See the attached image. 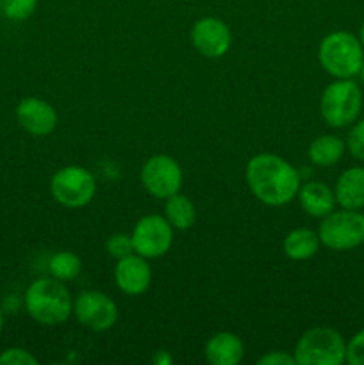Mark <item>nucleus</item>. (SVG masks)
Instances as JSON below:
<instances>
[{
	"mask_svg": "<svg viewBox=\"0 0 364 365\" xmlns=\"http://www.w3.org/2000/svg\"><path fill=\"white\" fill-rule=\"evenodd\" d=\"M245 180L253 198L268 207L291 203L302 185L296 168L284 157L270 152L257 153L246 163Z\"/></svg>",
	"mask_w": 364,
	"mask_h": 365,
	"instance_id": "obj_1",
	"label": "nucleus"
},
{
	"mask_svg": "<svg viewBox=\"0 0 364 365\" xmlns=\"http://www.w3.org/2000/svg\"><path fill=\"white\" fill-rule=\"evenodd\" d=\"M25 312L41 327H59L74 314V299L64 282L54 277L34 280L25 291Z\"/></svg>",
	"mask_w": 364,
	"mask_h": 365,
	"instance_id": "obj_2",
	"label": "nucleus"
},
{
	"mask_svg": "<svg viewBox=\"0 0 364 365\" xmlns=\"http://www.w3.org/2000/svg\"><path fill=\"white\" fill-rule=\"evenodd\" d=\"M318 61L330 77L353 78L364 63V46L352 32H330L318 46Z\"/></svg>",
	"mask_w": 364,
	"mask_h": 365,
	"instance_id": "obj_3",
	"label": "nucleus"
},
{
	"mask_svg": "<svg viewBox=\"0 0 364 365\" xmlns=\"http://www.w3.org/2000/svg\"><path fill=\"white\" fill-rule=\"evenodd\" d=\"M363 110V91L353 78H335L321 93L320 113L325 123L345 128L359 120Z\"/></svg>",
	"mask_w": 364,
	"mask_h": 365,
	"instance_id": "obj_4",
	"label": "nucleus"
},
{
	"mask_svg": "<svg viewBox=\"0 0 364 365\" xmlns=\"http://www.w3.org/2000/svg\"><path fill=\"white\" fill-rule=\"evenodd\" d=\"M293 356L296 365H341L346 362V342L334 328H310L296 341Z\"/></svg>",
	"mask_w": 364,
	"mask_h": 365,
	"instance_id": "obj_5",
	"label": "nucleus"
},
{
	"mask_svg": "<svg viewBox=\"0 0 364 365\" xmlns=\"http://www.w3.org/2000/svg\"><path fill=\"white\" fill-rule=\"evenodd\" d=\"M50 195L66 209H82L96 195V180L86 168L71 164L57 170L50 178Z\"/></svg>",
	"mask_w": 364,
	"mask_h": 365,
	"instance_id": "obj_6",
	"label": "nucleus"
},
{
	"mask_svg": "<svg viewBox=\"0 0 364 365\" xmlns=\"http://www.w3.org/2000/svg\"><path fill=\"white\" fill-rule=\"evenodd\" d=\"M318 235L321 245L334 252L357 248L364 242V214L360 210L334 209L321 217Z\"/></svg>",
	"mask_w": 364,
	"mask_h": 365,
	"instance_id": "obj_7",
	"label": "nucleus"
},
{
	"mask_svg": "<svg viewBox=\"0 0 364 365\" xmlns=\"http://www.w3.org/2000/svg\"><path fill=\"white\" fill-rule=\"evenodd\" d=\"M141 184L150 196L157 200H168L182 189L184 173L173 157L157 153L145 160L141 166Z\"/></svg>",
	"mask_w": 364,
	"mask_h": 365,
	"instance_id": "obj_8",
	"label": "nucleus"
},
{
	"mask_svg": "<svg viewBox=\"0 0 364 365\" xmlns=\"http://www.w3.org/2000/svg\"><path fill=\"white\" fill-rule=\"evenodd\" d=\"M134 253L145 259H161L166 255L173 245V227L159 214H148L138 220L132 228Z\"/></svg>",
	"mask_w": 364,
	"mask_h": 365,
	"instance_id": "obj_9",
	"label": "nucleus"
},
{
	"mask_svg": "<svg viewBox=\"0 0 364 365\" xmlns=\"http://www.w3.org/2000/svg\"><path fill=\"white\" fill-rule=\"evenodd\" d=\"M74 316L88 330L107 331L116 324L118 307L106 292L82 291L74 299Z\"/></svg>",
	"mask_w": 364,
	"mask_h": 365,
	"instance_id": "obj_10",
	"label": "nucleus"
},
{
	"mask_svg": "<svg viewBox=\"0 0 364 365\" xmlns=\"http://www.w3.org/2000/svg\"><path fill=\"white\" fill-rule=\"evenodd\" d=\"M191 45L207 59H220L231 50L232 32L221 18L203 16L191 27Z\"/></svg>",
	"mask_w": 364,
	"mask_h": 365,
	"instance_id": "obj_11",
	"label": "nucleus"
},
{
	"mask_svg": "<svg viewBox=\"0 0 364 365\" xmlns=\"http://www.w3.org/2000/svg\"><path fill=\"white\" fill-rule=\"evenodd\" d=\"M18 125L24 128L27 134L34 138H46L52 134L57 127V110L54 109L52 103L46 100L38 98V96H27L18 102L16 110H14Z\"/></svg>",
	"mask_w": 364,
	"mask_h": 365,
	"instance_id": "obj_12",
	"label": "nucleus"
},
{
	"mask_svg": "<svg viewBox=\"0 0 364 365\" xmlns=\"http://www.w3.org/2000/svg\"><path fill=\"white\" fill-rule=\"evenodd\" d=\"M114 282L116 287L127 296H141L152 285V267L148 259L131 253V255L118 259L114 266Z\"/></svg>",
	"mask_w": 364,
	"mask_h": 365,
	"instance_id": "obj_13",
	"label": "nucleus"
},
{
	"mask_svg": "<svg viewBox=\"0 0 364 365\" xmlns=\"http://www.w3.org/2000/svg\"><path fill=\"white\" fill-rule=\"evenodd\" d=\"M203 356L211 365H238L245 359V344L232 331H218L207 339Z\"/></svg>",
	"mask_w": 364,
	"mask_h": 365,
	"instance_id": "obj_14",
	"label": "nucleus"
},
{
	"mask_svg": "<svg viewBox=\"0 0 364 365\" xmlns=\"http://www.w3.org/2000/svg\"><path fill=\"white\" fill-rule=\"evenodd\" d=\"M296 198H298L303 212L310 217H318V220L328 216L338 205L334 189L318 180H310L300 185Z\"/></svg>",
	"mask_w": 364,
	"mask_h": 365,
	"instance_id": "obj_15",
	"label": "nucleus"
},
{
	"mask_svg": "<svg viewBox=\"0 0 364 365\" xmlns=\"http://www.w3.org/2000/svg\"><path fill=\"white\" fill-rule=\"evenodd\" d=\"M335 202L341 209L360 210L364 207V168L353 166L339 175L334 187Z\"/></svg>",
	"mask_w": 364,
	"mask_h": 365,
	"instance_id": "obj_16",
	"label": "nucleus"
},
{
	"mask_svg": "<svg viewBox=\"0 0 364 365\" xmlns=\"http://www.w3.org/2000/svg\"><path fill=\"white\" fill-rule=\"evenodd\" d=\"M320 246L321 241L318 232L310 230V228H295L282 241V252L288 259L302 262V260L313 259Z\"/></svg>",
	"mask_w": 364,
	"mask_h": 365,
	"instance_id": "obj_17",
	"label": "nucleus"
},
{
	"mask_svg": "<svg viewBox=\"0 0 364 365\" xmlns=\"http://www.w3.org/2000/svg\"><path fill=\"white\" fill-rule=\"evenodd\" d=\"M346 152V143L339 135L323 134L313 139L307 150V157L318 168L335 166Z\"/></svg>",
	"mask_w": 364,
	"mask_h": 365,
	"instance_id": "obj_18",
	"label": "nucleus"
},
{
	"mask_svg": "<svg viewBox=\"0 0 364 365\" xmlns=\"http://www.w3.org/2000/svg\"><path fill=\"white\" fill-rule=\"evenodd\" d=\"M164 217L173 227V230H189L196 221V207L182 192L164 200Z\"/></svg>",
	"mask_w": 364,
	"mask_h": 365,
	"instance_id": "obj_19",
	"label": "nucleus"
},
{
	"mask_svg": "<svg viewBox=\"0 0 364 365\" xmlns=\"http://www.w3.org/2000/svg\"><path fill=\"white\" fill-rule=\"evenodd\" d=\"M82 271V260L77 253L68 252V250H61V252L54 253L49 260V273L50 277L57 278L61 282H70L81 274Z\"/></svg>",
	"mask_w": 364,
	"mask_h": 365,
	"instance_id": "obj_20",
	"label": "nucleus"
},
{
	"mask_svg": "<svg viewBox=\"0 0 364 365\" xmlns=\"http://www.w3.org/2000/svg\"><path fill=\"white\" fill-rule=\"evenodd\" d=\"M39 0H2V14L11 21H25L36 13Z\"/></svg>",
	"mask_w": 364,
	"mask_h": 365,
	"instance_id": "obj_21",
	"label": "nucleus"
},
{
	"mask_svg": "<svg viewBox=\"0 0 364 365\" xmlns=\"http://www.w3.org/2000/svg\"><path fill=\"white\" fill-rule=\"evenodd\" d=\"M106 252L113 259H123V257L134 253V245H132L131 234H113L106 241Z\"/></svg>",
	"mask_w": 364,
	"mask_h": 365,
	"instance_id": "obj_22",
	"label": "nucleus"
},
{
	"mask_svg": "<svg viewBox=\"0 0 364 365\" xmlns=\"http://www.w3.org/2000/svg\"><path fill=\"white\" fill-rule=\"evenodd\" d=\"M346 150H348L350 155H352L353 159L363 160L364 163V118L355 121L352 130L348 132V138H346Z\"/></svg>",
	"mask_w": 364,
	"mask_h": 365,
	"instance_id": "obj_23",
	"label": "nucleus"
},
{
	"mask_svg": "<svg viewBox=\"0 0 364 365\" xmlns=\"http://www.w3.org/2000/svg\"><path fill=\"white\" fill-rule=\"evenodd\" d=\"M0 365H38V359L25 348H7L0 353Z\"/></svg>",
	"mask_w": 364,
	"mask_h": 365,
	"instance_id": "obj_24",
	"label": "nucleus"
},
{
	"mask_svg": "<svg viewBox=\"0 0 364 365\" xmlns=\"http://www.w3.org/2000/svg\"><path fill=\"white\" fill-rule=\"evenodd\" d=\"M346 362L350 365H364V328L346 342Z\"/></svg>",
	"mask_w": 364,
	"mask_h": 365,
	"instance_id": "obj_25",
	"label": "nucleus"
},
{
	"mask_svg": "<svg viewBox=\"0 0 364 365\" xmlns=\"http://www.w3.org/2000/svg\"><path fill=\"white\" fill-rule=\"evenodd\" d=\"M259 365H296L295 356L289 355L285 351H270L264 353L259 360H257Z\"/></svg>",
	"mask_w": 364,
	"mask_h": 365,
	"instance_id": "obj_26",
	"label": "nucleus"
},
{
	"mask_svg": "<svg viewBox=\"0 0 364 365\" xmlns=\"http://www.w3.org/2000/svg\"><path fill=\"white\" fill-rule=\"evenodd\" d=\"M153 362H156V364H163V365H166V364H170V362H171V356L168 355L166 351H157V355L153 356Z\"/></svg>",
	"mask_w": 364,
	"mask_h": 365,
	"instance_id": "obj_27",
	"label": "nucleus"
},
{
	"mask_svg": "<svg viewBox=\"0 0 364 365\" xmlns=\"http://www.w3.org/2000/svg\"><path fill=\"white\" fill-rule=\"evenodd\" d=\"M359 39H360V43H363V46H364V21H363V25H360V32H359Z\"/></svg>",
	"mask_w": 364,
	"mask_h": 365,
	"instance_id": "obj_28",
	"label": "nucleus"
},
{
	"mask_svg": "<svg viewBox=\"0 0 364 365\" xmlns=\"http://www.w3.org/2000/svg\"><path fill=\"white\" fill-rule=\"evenodd\" d=\"M357 77H359V78H360V82H363V84H364V63H363V66H360L359 75H357Z\"/></svg>",
	"mask_w": 364,
	"mask_h": 365,
	"instance_id": "obj_29",
	"label": "nucleus"
},
{
	"mask_svg": "<svg viewBox=\"0 0 364 365\" xmlns=\"http://www.w3.org/2000/svg\"><path fill=\"white\" fill-rule=\"evenodd\" d=\"M4 330V312H2V309H0V331Z\"/></svg>",
	"mask_w": 364,
	"mask_h": 365,
	"instance_id": "obj_30",
	"label": "nucleus"
},
{
	"mask_svg": "<svg viewBox=\"0 0 364 365\" xmlns=\"http://www.w3.org/2000/svg\"><path fill=\"white\" fill-rule=\"evenodd\" d=\"M0 14H2V0H0Z\"/></svg>",
	"mask_w": 364,
	"mask_h": 365,
	"instance_id": "obj_31",
	"label": "nucleus"
}]
</instances>
